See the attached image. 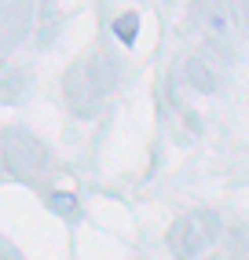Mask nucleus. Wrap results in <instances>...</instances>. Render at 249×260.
Returning a JSON list of instances; mask_svg holds the SVG:
<instances>
[{"instance_id":"1","label":"nucleus","mask_w":249,"mask_h":260,"mask_svg":"<svg viewBox=\"0 0 249 260\" xmlns=\"http://www.w3.org/2000/svg\"><path fill=\"white\" fill-rule=\"evenodd\" d=\"M136 29H139V22H136V15H121V19L114 22V33L124 41V44H132V37H136Z\"/></svg>"}]
</instances>
